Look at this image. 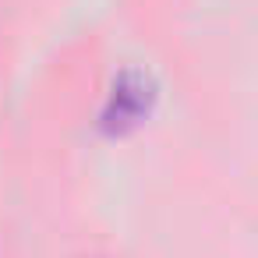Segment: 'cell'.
Wrapping results in <instances>:
<instances>
[{"instance_id": "cell-1", "label": "cell", "mask_w": 258, "mask_h": 258, "mask_svg": "<svg viewBox=\"0 0 258 258\" xmlns=\"http://www.w3.org/2000/svg\"><path fill=\"white\" fill-rule=\"evenodd\" d=\"M156 103H159V85L149 71L142 68H124L106 96H103V106H99V117H96V127L103 138H127L135 135L152 113H156Z\"/></svg>"}]
</instances>
